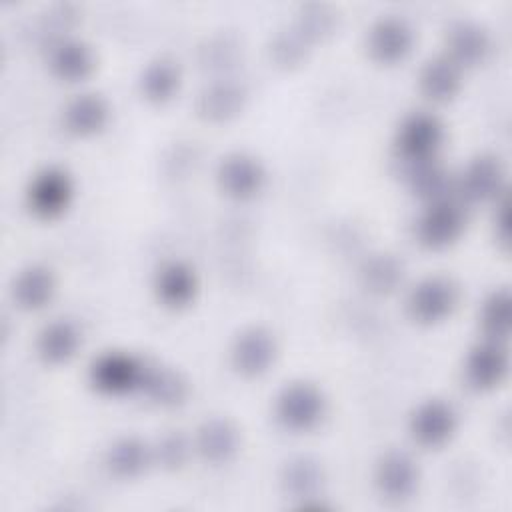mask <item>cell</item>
Instances as JSON below:
<instances>
[{"instance_id": "27", "label": "cell", "mask_w": 512, "mask_h": 512, "mask_svg": "<svg viewBox=\"0 0 512 512\" xmlns=\"http://www.w3.org/2000/svg\"><path fill=\"white\" fill-rule=\"evenodd\" d=\"M404 280V264L388 252L372 254L360 266V282L368 292L388 294L394 292Z\"/></svg>"}, {"instance_id": "5", "label": "cell", "mask_w": 512, "mask_h": 512, "mask_svg": "<svg viewBox=\"0 0 512 512\" xmlns=\"http://www.w3.org/2000/svg\"><path fill=\"white\" fill-rule=\"evenodd\" d=\"M146 362L124 354L106 352L100 354L90 366V382L96 390L106 394H124L140 390Z\"/></svg>"}, {"instance_id": "18", "label": "cell", "mask_w": 512, "mask_h": 512, "mask_svg": "<svg viewBox=\"0 0 512 512\" xmlns=\"http://www.w3.org/2000/svg\"><path fill=\"white\" fill-rule=\"evenodd\" d=\"M154 290L166 306H184L198 290L196 272L186 262L168 260L156 272Z\"/></svg>"}, {"instance_id": "14", "label": "cell", "mask_w": 512, "mask_h": 512, "mask_svg": "<svg viewBox=\"0 0 512 512\" xmlns=\"http://www.w3.org/2000/svg\"><path fill=\"white\" fill-rule=\"evenodd\" d=\"M448 58L462 66H476L486 60L492 48L488 30L474 20H458L448 28L446 34Z\"/></svg>"}, {"instance_id": "24", "label": "cell", "mask_w": 512, "mask_h": 512, "mask_svg": "<svg viewBox=\"0 0 512 512\" xmlns=\"http://www.w3.org/2000/svg\"><path fill=\"white\" fill-rule=\"evenodd\" d=\"M322 482H324L322 466L310 456L290 458L280 472V484L284 492L300 502L318 496Z\"/></svg>"}, {"instance_id": "20", "label": "cell", "mask_w": 512, "mask_h": 512, "mask_svg": "<svg viewBox=\"0 0 512 512\" xmlns=\"http://www.w3.org/2000/svg\"><path fill=\"white\" fill-rule=\"evenodd\" d=\"M460 82L462 68L448 56H434L426 60L418 74L420 92L434 102H444L452 98L458 92Z\"/></svg>"}, {"instance_id": "30", "label": "cell", "mask_w": 512, "mask_h": 512, "mask_svg": "<svg viewBox=\"0 0 512 512\" xmlns=\"http://www.w3.org/2000/svg\"><path fill=\"white\" fill-rule=\"evenodd\" d=\"M308 40L292 26L288 30H280L270 42V56L280 66H294L306 56Z\"/></svg>"}, {"instance_id": "2", "label": "cell", "mask_w": 512, "mask_h": 512, "mask_svg": "<svg viewBox=\"0 0 512 512\" xmlns=\"http://www.w3.org/2000/svg\"><path fill=\"white\" fill-rule=\"evenodd\" d=\"M444 140V124L428 110H416L404 116L396 130V154L406 164L436 158Z\"/></svg>"}, {"instance_id": "19", "label": "cell", "mask_w": 512, "mask_h": 512, "mask_svg": "<svg viewBox=\"0 0 512 512\" xmlns=\"http://www.w3.org/2000/svg\"><path fill=\"white\" fill-rule=\"evenodd\" d=\"M56 290L54 274L44 264H28L12 282V298L24 310L46 306Z\"/></svg>"}, {"instance_id": "10", "label": "cell", "mask_w": 512, "mask_h": 512, "mask_svg": "<svg viewBox=\"0 0 512 512\" xmlns=\"http://www.w3.org/2000/svg\"><path fill=\"white\" fill-rule=\"evenodd\" d=\"M418 480H420L418 464L404 450H388L376 462L374 482L380 494L388 500L408 498L416 490Z\"/></svg>"}, {"instance_id": "26", "label": "cell", "mask_w": 512, "mask_h": 512, "mask_svg": "<svg viewBox=\"0 0 512 512\" xmlns=\"http://www.w3.org/2000/svg\"><path fill=\"white\" fill-rule=\"evenodd\" d=\"M154 460L152 448L136 436H122L106 452V466L118 478H134Z\"/></svg>"}, {"instance_id": "16", "label": "cell", "mask_w": 512, "mask_h": 512, "mask_svg": "<svg viewBox=\"0 0 512 512\" xmlns=\"http://www.w3.org/2000/svg\"><path fill=\"white\" fill-rule=\"evenodd\" d=\"M246 102V88L240 82L222 78L206 84L198 98L196 110L208 120H228L236 116Z\"/></svg>"}, {"instance_id": "25", "label": "cell", "mask_w": 512, "mask_h": 512, "mask_svg": "<svg viewBox=\"0 0 512 512\" xmlns=\"http://www.w3.org/2000/svg\"><path fill=\"white\" fill-rule=\"evenodd\" d=\"M140 390L146 398L160 406H178L188 394V384L180 372L166 366H144Z\"/></svg>"}, {"instance_id": "22", "label": "cell", "mask_w": 512, "mask_h": 512, "mask_svg": "<svg viewBox=\"0 0 512 512\" xmlns=\"http://www.w3.org/2000/svg\"><path fill=\"white\" fill-rule=\"evenodd\" d=\"M108 102L96 92H82L64 106V126L74 134H94L108 120Z\"/></svg>"}, {"instance_id": "4", "label": "cell", "mask_w": 512, "mask_h": 512, "mask_svg": "<svg viewBox=\"0 0 512 512\" xmlns=\"http://www.w3.org/2000/svg\"><path fill=\"white\" fill-rule=\"evenodd\" d=\"M464 206L452 196L428 202L416 220V238L428 248H444L452 244L464 230Z\"/></svg>"}, {"instance_id": "13", "label": "cell", "mask_w": 512, "mask_h": 512, "mask_svg": "<svg viewBox=\"0 0 512 512\" xmlns=\"http://www.w3.org/2000/svg\"><path fill=\"white\" fill-rule=\"evenodd\" d=\"M414 44L412 26L400 16H382L376 20L366 36V46L372 58L380 62L402 60Z\"/></svg>"}, {"instance_id": "6", "label": "cell", "mask_w": 512, "mask_h": 512, "mask_svg": "<svg viewBox=\"0 0 512 512\" xmlns=\"http://www.w3.org/2000/svg\"><path fill=\"white\" fill-rule=\"evenodd\" d=\"M72 178L60 166H46L30 180L26 200L34 214L42 218L58 216L72 198Z\"/></svg>"}, {"instance_id": "11", "label": "cell", "mask_w": 512, "mask_h": 512, "mask_svg": "<svg viewBox=\"0 0 512 512\" xmlns=\"http://www.w3.org/2000/svg\"><path fill=\"white\" fill-rule=\"evenodd\" d=\"M508 372V352L502 340L484 338L474 344L464 362V378L476 390H488L502 382Z\"/></svg>"}, {"instance_id": "15", "label": "cell", "mask_w": 512, "mask_h": 512, "mask_svg": "<svg viewBox=\"0 0 512 512\" xmlns=\"http://www.w3.org/2000/svg\"><path fill=\"white\" fill-rule=\"evenodd\" d=\"M194 448L212 464L228 462L240 448L238 428L226 418H208L196 430Z\"/></svg>"}, {"instance_id": "1", "label": "cell", "mask_w": 512, "mask_h": 512, "mask_svg": "<svg viewBox=\"0 0 512 512\" xmlns=\"http://www.w3.org/2000/svg\"><path fill=\"white\" fill-rule=\"evenodd\" d=\"M324 412L326 398L322 390L306 380L286 384L274 400V414L288 430H310L322 420Z\"/></svg>"}, {"instance_id": "33", "label": "cell", "mask_w": 512, "mask_h": 512, "mask_svg": "<svg viewBox=\"0 0 512 512\" xmlns=\"http://www.w3.org/2000/svg\"><path fill=\"white\" fill-rule=\"evenodd\" d=\"M494 224H496V238L506 246L508 244V200H506V196H502V200L498 204Z\"/></svg>"}, {"instance_id": "31", "label": "cell", "mask_w": 512, "mask_h": 512, "mask_svg": "<svg viewBox=\"0 0 512 512\" xmlns=\"http://www.w3.org/2000/svg\"><path fill=\"white\" fill-rule=\"evenodd\" d=\"M336 26V16L328 6H306L302 10V14L296 18L294 28L310 42L316 38H322L326 34L332 32V28Z\"/></svg>"}, {"instance_id": "21", "label": "cell", "mask_w": 512, "mask_h": 512, "mask_svg": "<svg viewBox=\"0 0 512 512\" xmlns=\"http://www.w3.org/2000/svg\"><path fill=\"white\" fill-rule=\"evenodd\" d=\"M406 180H408L410 190L426 202L448 198L450 190H452L450 172L436 158H428V160L408 164Z\"/></svg>"}, {"instance_id": "28", "label": "cell", "mask_w": 512, "mask_h": 512, "mask_svg": "<svg viewBox=\"0 0 512 512\" xmlns=\"http://www.w3.org/2000/svg\"><path fill=\"white\" fill-rule=\"evenodd\" d=\"M180 84V68L170 58H156L142 70L140 90L150 102H166Z\"/></svg>"}, {"instance_id": "9", "label": "cell", "mask_w": 512, "mask_h": 512, "mask_svg": "<svg viewBox=\"0 0 512 512\" xmlns=\"http://www.w3.org/2000/svg\"><path fill=\"white\" fill-rule=\"evenodd\" d=\"M216 180L224 194L244 200L262 190L266 172L256 156L248 152H230L220 160Z\"/></svg>"}, {"instance_id": "29", "label": "cell", "mask_w": 512, "mask_h": 512, "mask_svg": "<svg viewBox=\"0 0 512 512\" xmlns=\"http://www.w3.org/2000/svg\"><path fill=\"white\" fill-rule=\"evenodd\" d=\"M480 324L486 338H506L510 332V292L506 288H498L486 296L480 308Z\"/></svg>"}, {"instance_id": "8", "label": "cell", "mask_w": 512, "mask_h": 512, "mask_svg": "<svg viewBox=\"0 0 512 512\" xmlns=\"http://www.w3.org/2000/svg\"><path fill=\"white\" fill-rule=\"evenodd\" d=\"M412 438L426 448H436L448 442L458 426L454 406L442 398L424 400L410 416Z\"/></svg>"}, {"instance_id": "12", "label": "cell", "mask_w": 512, "mask_h": 512, "mask_svg": "<svg viewBox=\"0 0 512 512\" xmlns=\"http://www.w3.org/2000/svg\"><path fill=\"white\" fill-rule=\"evenodd\" d=\"M460 194L466 200H492L504 196V166L494 154L474 156L460 174Z\"/></svg>"}, {"instance_id": "17", "label": "cell", "mask_w": 512, "mask_h": 512, "mask_svg": "<svg viewBox=\"0 0 512 512\" xmlns=\"http://www.w3.org/2000/svg\"><path fill=\"white\" fill-rule=\"evenodd\" d=\"M48 64L58 78L76 82L86 78L92 72L96 60H94L92 48L84 40L68 36V38H58L52 44Z\"/></svg>"}, {"instance_id": "32", "label": "cell", "mask_w": 512, "mask_h": 512, "mask_svg": "<svg viewBox=\"0 0 512 512\" xmlns=\"http://www.w3.org/2000/svg\"><path fill=\"white\" fill-rule=\"evenodd\" d=\"M190 454V442L180 432H168L164 434L156 448H152V456L164 466V468H178L186 462Z\"/></svg>"}, {"instance_id": "23", "label": "cell", "mask_w": 512, "mask_h": 512, "mask_svg": "<svg viewBox=\"0 0 512 512\" xmlns=\"http://www.w3.org/2000/svg\"><path fill=\"white\" fill-rule=\"evenodd\" d=\"M80 346V332L74 322L70 320H52L46 324L38 338H36V350L38 356L50 364H60L70 360Z\"/></svg>"}, {"instance_id": "7", "label": "cell", "mask_w": 512, "mask_h": 512, "mask_svg": "<svg viewBox=\"0 0 512 512\" xmlns=\"http://www.w3.org/2000/svg\"><path fill=\"white\" fill-rule=\"evenodd\" d=\"M278 344L274 334L264 326L244 328L232 342V366L244 376H258L266 372L276 360Z\"/></svg>"}, {"instance_id": "3", "label": "cell", "mask_w": 512, "mask_h": 512, "mask_svg": "<svg viewBox=\"0 0 512 512\" xmlns=\"http://www.w3.org/2000/svg\"><path fill=\"white\" fill-rule=\"evenodd\" d=\"M460 298L458 284L444 276L432 274L416 282L406 296V310L412 320L434 324L452 314Z\"/></svg>"}]
</instances>
